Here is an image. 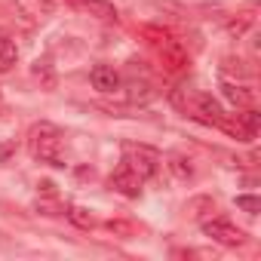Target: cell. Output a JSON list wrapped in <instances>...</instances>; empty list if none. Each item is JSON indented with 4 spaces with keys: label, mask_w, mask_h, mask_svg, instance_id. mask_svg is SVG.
I'll list each match as a JSON object with an SVG mask.
<instances>
[{
    "label": "cell",
    "mask_w": 261,
    "mask_h": 261,
    "mask_svg": "<svg viewBox=\"0 0 261 261\" xmlns=\"http://www.w3.org/2000/svg\"><path fill=\"white\" fill-rule=\"evenodd\" d=\"M28 151L34 160L46 163V166H65V142H62V133L59 126L40 120L31 126L28 133Z\"/></svg>",
    "instance_id": "cell-1"
},
{
    "label": "cell",
    "mask_w": 261,
    "mask_h": 261,
    "mask_svg": "<svg viewBox=\"0 0 261 261\" xmlns=\"http://www.w3.org/2000/svg\"><path fill=\"white\" fill-rule=\"evenodd\" d=\"M123 163L139 172L142 181L145 178H154L157 169H160V151H154L151 145H133V142H126L123 145Z\"/></svg>",
    "instance_id": "cell-2"
},
{
    "label": "cell",
    "mask_w": 261,
    "mask_h": 261,
    "mask_svg": "<svg viewBox=\"0 0 261 261\" xmlns=\"http://www.w3.org/2000/svg\"><path fill=\"white\" fill-rule=\"evenodd\" d=\"M203 233L212 237V240L221 243V246H243V243H246V233H243L237 224H230L227 218H206V221H203Z\"/></svg>",
    "instance_id": "cell-3"
},
{
    "label": "cell",
    "mask_w": 261,
    "mask_h": 261,
    "mask_svg": "<svg viewBox=\"0 0 261 261\" xmlns=\"http://www.w3.org/2000/svg\"><path fill=\"white\" fill-rule=\"evenodd\" d=\"M111 188L117 191V194H123V197H139L142 194V175L139 172H133L126 163L111 175Z\"/></svg>",
    "instance_id": "cell-4"
},
{
    "label": "cell",
    "mask_w": 261,
    "mask_h": 261,
    "mask_svg": "<svg viewBox=\"0 0 261 261\" xmlns=\"http://www.w3.org/2000/svg\"><path fill=\"white\" fill-rule=\"evenodd\" d=\"M89 80H92V86H95L98 92H114V89H120V74H117L111 65H95V68L89 71Z\"/></svg>",
    "instance_id": "cell-5"
},
{
    "label": "cell",
    "mask_w": 261,
    "mask_h": 261,
    "mask_svg": "<svg viewBox=\"0 0 261 261\" xmlns=\"http://www.w3.org/2000/svg\"><path fill=\"white\" fill-rule=\"evenodd\" d=\"M194 117L203 120V123H215L218 126V120L224 117V111H221V105L212 95H197L194 98Z\"/></svg>",
    "instance_id": "cell-6"
},
{
    "label": "cell",
    "mask_w": 261,
    "mask_h": 261,
    "mask_svg": "<svg viewBox=\"0 0 261 261\" xmlns=\"http://www.w3.org/2000/svg\"><path fill=\"white\" fill-rule=\"evenodd\" d=\"M221 92H224V98H227L230 105H237V108H252V105H255V92L246 89V86H237V83H230V80L221 83Z\"/></svg>",
    "instance_id": "cell-7"
},
{
    "label": "cell",
    "mask_w": 261,
    "mask_h": 261,
    "mask_svg": "<svg viewBox=\"0 0 261 261\" xmlns=\"http://www.w3.org/2000/svg\"><path fill=\"white\" fill-rule=\"evenodd\" d=\"M212 212H215V200L212 197H194L185 206V215L194 218V221H206V218H212Z\"/></svg>",
    "instance_id": "cell-8"
},
{
    "label": "cell",
    "mask_w": 261,
    "mask_h": 261,
    "mask_svg": "<svg viewBox=\"0 0 261 261\" xmlns=\"http://www.w3.org/2000/svg\"><path fill=\"white\" fill-rule=\"evenodd\" d=\"M252 22H255V16H252V7H249L246 13H237V16H230V19L224 22V31H227L230 37H237V40H240V37L249 31V25H252Z\"/></svg>",
    "instance_id": "cell-9"
},
{
    "label": "cell",
    "mask_w": 261,
    "mask_h": 261,
    "mask_svg": "<svg viewBox=\"0 0 261 261\" xmlns=\"http://www.w3.org/2000/svg\"><path fill=\"white\" fill-rule=\"evenodd\" d=\"M80 10L89 13V16H98V19H105V22H117V10L108 4V0H83Z\"/></svg>",
    "instance_id": "cell-10"
},
{
    "label": "cell",
    "mask_w": 261,
    "mask_h": 261,
    "mask_svg": "<svg viewBox=\"0 0 261 261\" xmlns=\"http://www.w3.org/2000/svg\"><path fill=\"white\" fill-rule=\"evenodd\" d=\"M19 62V49L10 37H0V74L13 71V65Z\"/></svg>",
    "instance_id": "cell-11"
},
{
    "label": "cell",
    "mask_w": 261,
    "mask_h": 261,
    "mask_svg": "<svg viewBox=\"0 0 261 261\" xmlns=\"http://www.w3.org/2000/svg\"><path fill=\"white\" fill-rule=\"evenodd\" d=\"M169 169H172V175H175L178 181L194 178V166H191V160H188L185 154H169Z\"/></svg>",
    "instance_id": "cell-12"
},
{
    "label": "cell",
    "mask_w": 261,
    "mask_h": 261,
    "mask_svg": "<svg viewBox=\"0 0 261 261\" xmlns=\"http://www.w3.org/2000/svg\"><path fill=\"white\" fill-rule=\"evenodd\" d=\"M31 74L40 80V86H43V89H56V71L49 68V62H34Z\"/></svg>",
    "instance_id": "cell-13"
},
{
    "label": "cell",
    "mask_w": 261,
    "mask_h": 261,
    "mask_svg": "<svg viewBox=\"0 0 261 261\" xmlns=\"http://www.w3.org/2000/svg\"><path fill=\"white\" fill-rule=\"evenodd\" d=\"M221 71H224V74H237V77H252V68H249L243 59H233V56H227V59L221 62Z\"/></svg>",
    "instance_id": "cell-14"
},
{
    "label": "cell",
    "mask_w": 261,
    "mask_h": 261,
    "mask_svg": "<svg viewBox=\"0 0 261 261\" xmlns=\"http://www.w3.org/2000/svg\"><path fill=\"white\" fill-rule=\"evenodd\" d=\"M68 218H71L77 227H83V230H89V227L95 224V218H92L89 209H83V206H71V209H68Z\"/></svg>",
    "instance_id": "cell-15"
},
{
    "label": "cell",
    "mask_w": 261,
    "mask_h": 261,
    "mask_svg": "<svg viewBox=\"0 0 261 261\" xmlns=\"http://www.w3.org/2000/svg\"><path fill=\"white\" fill-rule=\"evenodd\" d=\"M105 227H108L111 233H120V237H133V233H136V224H129V221H114V218H111Z\"/></svg>",
    "instance_id": "cell-16"
},
{
    "label": "cell",
    "mask_w": 261,
    "mask_h": 261,
    "mask_svg": "<svg viewBox=\"0 0 261 261\" xmlns=\"http://www.w3.org/2000/svg\"><path fill=\"white\" fill-rule=\"evenodd\" d=\"M237 206H240V209H246L249 215H255V212L261 209V200H258V197H249V194H243V197H237Z\"/></svg>",
    "instance_id": "cell-17"
},
{
    "label": "cell",
    "mask_w": 261,
    "mask_h": 261,
    "mask_svg": "<svg viewBox=\"0 0 261 261\" xmlns=\"http://www.w3.org/2000/svg\"><path fill=\"white\" fill-rule=\"evenodd\" d=\"M65 4H71L74 10H80V4H83V0H65Z\"/></svg>",
    "instance_id": "cell-18"
}]
</instances>
